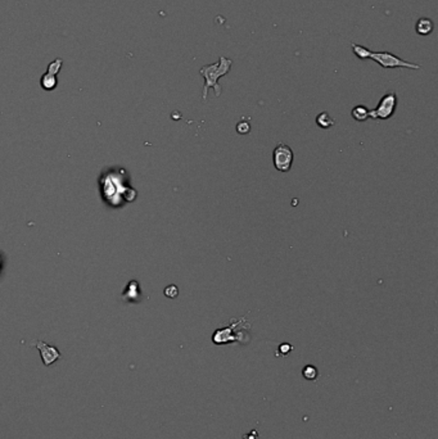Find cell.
Listing matches in <instances>:
<instances>
[{
  "instance_id": "obj_1",
  "label": "cell",
  "mask_w": 438,
  "mask_h": 439,
  "mask_svg": "<svg viewBox=\"0 0 438 439\" xmlns=\"http://www.w3.org/2000/svg\"><path fill=\"white\" fill-rule=\"evenodd\" d=\"M231 66H233V61H231V59L221 56L218 63L203 66V67L199 70L201 76L205 78V86H203V94H202L203 100L207 99V94H209L210 89H214L215 95L220 96L221 86L219 85V78L229 73Z\"/></svg>"
},
{
  "instance_id": "obj_2",
  "label": "cell",
  "mask_w": 438,
  "mask_h": 439,
  "mask_svg": "<svg viewBox=\"0 0 438 439\" xmlns=\"http://www.w3.org/2000/svg\"><path fill=\"white\" fill-rule=\"evenodd\" d=\"M249 324L246 317L239 320H231L229 326L218 329L212 335V342L216 346L229 344L238 342L240 344H247L249 342Z\"/></svg>"
},
{
  "instance_id": "obj_3",
  "label": "cell",
  "mask_w": 438,
  "mask_h": 439,
  "mask_svg": "<svg viewBox=\"0 0 438 439\" xmlns=\"http://www.w3.org/2000/svg\"><path fill=\"white\" fill-rule=\"evenodd\" d=\"M369 58L373 59L374 62L380 65L383 68H410V70H420L419 65L407 62V61H404L400 57L388 52H371Z\"/></svg>"
},
{
  "instance_id": "obj_4",
  "label": "cell",
  "mask_w": 438,
  "mask_h": 439,
  "mask_svg": "<svg viewBox=\"0 0 438 439\" xmlns=\"http://www.w3.org/2000/svg\"><path fill=\"white\" fill-rule=\"evenodd\" d=\"M397 102L398 100L396 93H393V91L387 93L385 95L382 96V99L379 100L376 108L369 111V118H373V120H388L395 113Z\"/></svg>"
},
{
  "instance_id": "obj_5",
  "label": "cell",
  "mask_w": 438,
  "mask_h": 439,
  "mask_svg": "<svg viewBox=\"0 0 438 439\" xmlns=\"http://www.w3.org/2000/svg\"><path fill=\"white\" fill-rule=\"evenodd\" d=\"M293 159H294V154H293V150L289 148L287 144L280 143L278 144L277 148L274 149L273 152V162L274 166L280 172H288L291 168H292Z\"/></svg>"
},
{
  "instance_id": "obj_6",
  "label": "cell",
  "mask_w": 438,
  "mask_h": 439,
  "mask_svg": "<svg viewBox=\"0 0 438 439\" xmlns=\"http://www.w3.org/2000/svg\"><path fill=\"white\" fill-rule=\"evenodd\" d=\"M35 347L40 351V355H41V360H43L44 365L50 366L53 365L54 362L58 361L62 356H61V352L57 350L56 347L53 346H49L45 342H41V340H36L35 342Z\"/></svg>"
},
{
  "instance_id": "obj_7",
  "label": "cell",
  "mask_w": 438,
  "mask_h": 439,
  "mask_svg": "<svg viewBox=\"0 0 438 439\" xmlns=\"http://www.w3.org/2000/svg\"><path fill=\"white\" fill-rule=\"evenodd\" d=\"M433 28H435V23H433L432 19L429 18L418 19L417 25H415L417 34L422 35V36H427V35L432 34Z\"/></svg>"
},
{
  "instance_id": "obj_8",
  "label": "cell",
  "mask_w": 438,
  "mask_h": 439,
  "mask_svg": "<svg viewBox=\"0 0 438 439\" xmlns=\"http://www.w3.org/2000/svg\"><path fill=\"white\" fill-rule=\"evenodd\" d=\"M351 115L354 120L359 121V122H364V121H366L369 118V109L363 104L356 105L351 111Z\"/></svg>"
},
{
  "instance_id": "obj_9",
  "label": "cell",
  "mask_w": 438,
  "mask_h": 439,
  "mask_svg": "<svg viewBox=\"0 0 438 439\" xmlns=\"http://www.w3.org/2000/svg\"><path fill=\"white\" fill-rule=\"evenodd\" d=\"M316 124L321 129H330L333 125L336 124V121L330 117L328 112H321L320 115L316 117Z\"/></svg>"
},
{
  "instance_id": "obj_10",
  "label": "cell",
  "mask_w": 438,
  "mask_h": 439,
  "mask_svg": "<svg viewBox=\"0 0 438 439\" xmlns=\"http://www.w3.org/2000/svg\"><path fill=\"white\" fill-rule=\"evenodd\" d=\"M41 86H43L45 90H53V89H56V86H57V74H53V73H50V72H47V73L44 74L43 77H41Z\"/></svg>"
},
{
  "instance_id": "obj_11",
  "label": "cell",
  "mask_w": 438,
  "mask_h": 439,
  "mask_svg": "<svg viewBox=\"0 0 438 439\" xmlns=\"http://www.w3.org/2000/svg\"><path fill=\"white\" fill-rule=\"evenodd\" d=\"M302 376L305 377L306 380L315 381L319 377V370L314 365H306L302 368Z\"/></svg>"
},
{
  "instance_id": "obj_12",
  "label": "cell",
  "mask_w": 438,
  "mask_h": 439,
  "mask_svg": "<svg viewBox=\"0 0 438 439\" xmlns=\"http://www.w3.org/2000/svg\"><path fill=\"white\" fill-rule=\"evenodd\" d=\"M351 47H352V52H354V54L358 57V58L363 59V61H365V59H369V56H370V53H371V50L367 49V48H365V47H363V45H359V44H355V43L351 44Z\"/></svg>"
},
{
  "instance_id": "obj_13",
  "label": "cell",
  "mask_w": 438,
  "mask_h": 439,
  "mask_svg": "<svg viewBox=\"0 0 438 439\" xmlns=\"http://www.w3.org/2000/svg\"><path fill=\"white\" fill-rule=\"evenodd\" d=\"M236 131H238V134H240V135H246V134H248L249 131H251V125H249L248 121L242 120L240 122H238V125H236Z\"/></svg>"
},
{
  "instance_id": "obj_14",
  "label": "cell",
  "mask_w": 438,
  "mask_h": 439,
  "mask_svg": "<svg viewBox=\"0 0 438 439\" xmlns=\"http://www.w3.org/2000/svg\"><path fill=\"white\" fill-rule=\"evenodd\" d=\"M62 65H63L62 59L57 58L56 61H53V62L50 63L49 67H48V71L47 72H50V73L57 74L59 72V70H61V67H62Z\"/></svg>"
},
{
  "instance_id": "obj_15",
  "label": "cell",
  "mask_w": 438,
  "mask_h": 439,
  "mask_svg": "<svg viewBox=\"0 0 438 439\" xmlns=\"http://www.w3.org/2000/svg\"><path fill=\"white\" fill-rule=\"evenodd\" d=\"M293 351V346L289 343H282L278 348V356H287Z\"/></svg>"
},
{
  "instance_id": "obj_16",
  "label": "cell",
  "mask_w": 438,
  "mask_h": 439,
  "mask_svg": "<svg viewBox=\"0 0 438 439\" xmlns=\"http://www.w3.org/2000/svg\"><path fill=\"white\" fill-rule=\"evenodd\" d=\"M177 293H179V291H177V288L175 285H170V287H167L165 289V294L168 298H175L177 295Z\"/></svg>"
},
{
  "instance_id": "obj_17",
  "label": "cell",
  "mask_w": 438,
  "mask_h": 439,
  "mask_svg": "<svg viewBox=\"0 0 438 439\" xmlns=\"http://www.w3.org/2000/svg\"><path fill=\"white\" fill-rule=\"evenodd\" d=\"M243 439H258L257 430L253 429V430H251L249 433L244 434V436H243Z\"/></svg>"
}]
</instances>
